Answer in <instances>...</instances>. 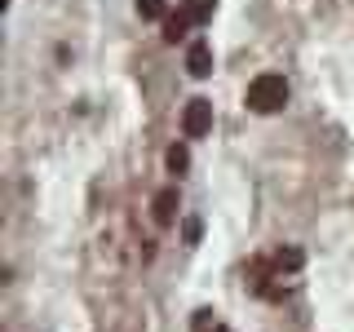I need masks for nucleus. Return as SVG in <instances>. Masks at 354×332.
<instances>
[{"mask_svg": "<svg viewBox=\"0 0 354 332\" xmlns=\"http://www.w3.org/2000/svg\"><path fill=\"white\" fill-rule=\"evenodd\" d=\"M182 9L195 22H208V18H213V9H217V0H182Z\"/></svg>", "mask_w": 354, "mask_h": 332, "instance_id": "6e6552de", "label": "nucleus"}, {"mask_svg": "<svg viewBox=\"0 0 354 332\" xmlns=\"http://www.w3.org/2000/svg\"><path fill=\"white\" fill-rule=\"evenodd\" d=\"M288 107V80L274 71L257 75V80L248 84V111H257V116H274V111Z\"/></svg>", "mask_w": 354, "mask_h": 332, "instance_id": "f257e3e1", "label": "nucleus"}, {"mask_svg": "<svg viewBox=\"0 0 354 332\" xmlns=\"http://www.w3.org/2000/svg\"><path fill=\"white\" fill-rule=\"evenodd\" d=\"M138 14L147 18V22H155V18L169 14V0H138Z\"/></svg>", "mask_w": 354, "mask_h": 332, "instance_id": "1a4fd4ad", "label": "nucleus"}, {"mask_svg": "<svg viewBox=\"0 0 354 332\" xmlns=\"http://www.w3.org/2000/svg\"><path fill=\"white\" fill-rule=\"evenodd\" d=\"M306 266V252L297 248V243H288V248L274 252V270H301Z\"/></svg>", "mask_w": 354, "mask_h": 332, "instance_id": "423d86ee", "label": "nucleus"}, {"mask_svg": "<svg viewBox=\"0 0 354 332\" xmlns=\"http://www.w3.org/2000/svg\"><path fill=\"white\" fill-rule=\"evenodd\" d=\"M191 14H186V9H177V14H169L164 18V40L169 44H177V40H186V31H191Z\"/></svg>", "mask_w": 354, "mask_h": 332, "instance_id": "39448f33", "label": "nucleus"}, {"mask_svg": "<svg viewBox=\"0 0 354 332\" xmlns=\"http://www.w3.org/2000/svg\"><path fill=\"white\" fill-rule=\"evenodd\" d=\"M164 160H169V173H177V177H182L186 169H191V151H186V142H177V147H169V155H164Z\"/></svg>", "mask_w": 354, "mask_h": 332, "instance_id": "0eeeda50", "label": "nucleus"}, {"mask_svg": "<svg viewBox=\"0 0 354 332\" xmlns=\"http://www.w3.org/2000/svg\"><path fill=\"white\" fill-rule=\"evenodd\" d=\"M208 129H213V102L208 98H191L182 111V133L186 138H204Z\"/></svg>", "mask_w": 354, "mask_h": 332, "instance_id": "f03ea898", "label": "nucleus"}, {"mask_svg": "<svg viewBox=\"0 0 354 332\" xmlns=\"http://www.w3.org/2000/svg\"><path fill=\"white\" fill-rule=\"evenodd\" d=\"M151 217H155V226H160V230H169L173 221H177V186H164V191L151 199Z\"/></svg>", "mask_w": 354, "mask_h": 332, "instance_id": "7ed1b4c3", "label": "nucleus"}, {"mask_svg": "<svg viewBox=\"0 0 354 332\" xmlns=\"http://www.w3.org/2000/svg\"><path fill=\"white\" fill-rule=\"evenodd\" d=\"M186 71H191L195 80H208V75H213V49H208L204 40H191V49H186Z\"/></svg>", "mask_w": 354, "mask_h": 332, "instance_id": "20e7f679", "label": "nucleus"}, {"mask_svg": "<svg viewBox=\"0 0 354 332\" xmlns=\"http://www.w3.org/2000/svg\"><path fill=\"white\" fill-rule=\"evenodd\" d=\"M213 332H226V328H217V324H213Z\"/></svg>", "mask_w": 354, "mask_h": 332, "instance_id": "9d476101", "label": "nucleus"}]
</instances>
